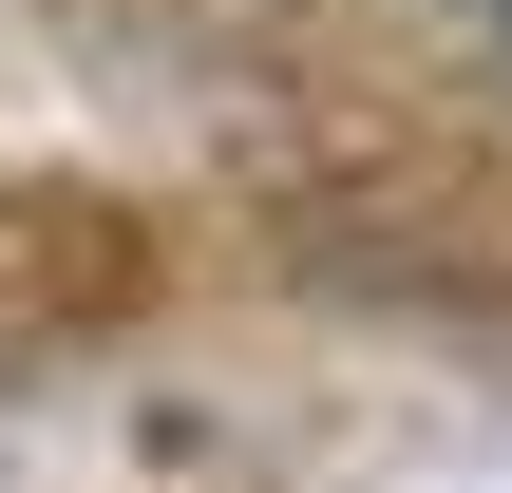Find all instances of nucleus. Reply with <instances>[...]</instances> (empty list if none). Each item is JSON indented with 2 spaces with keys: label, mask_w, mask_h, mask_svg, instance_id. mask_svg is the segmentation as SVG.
I'll use <instances>...</instances> for the list:
<instances>
[{
  "label": "nucleus",
  "mask_w": 512,
  "mask_h": 493,
  "mask_svg": "<svg viewBox=\"0 0 512 493\" xmlns=\"http://www.w3.org/2000/svg\"><path fill=\"white\" fill-rule=\"evenodd\" d=\"M456 19H475V38H494V57H512V0H456Z\"/></svg>",
  "instance_id": "nucleus-1"
}]
</instances>
